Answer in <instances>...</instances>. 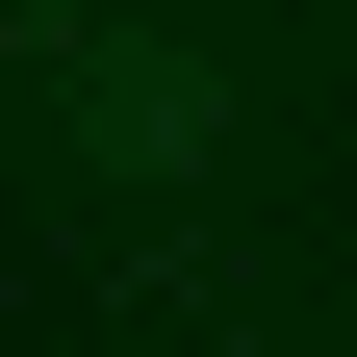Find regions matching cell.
Returning <instances> with one entry per match:
<instances>
[{
	"mask_svg": "<svg viewBox=\"0 0 357 357\" xmlns=\"http://www.w3.org/2000/svg\"><path fill=\"white\" fill-rule=\"evenodd\" d=\"M77 128H102V153H153V178H178V153H204V77H178V52H77Z\"/></svg>",
	"mask_w": 357,
	"mask_h": 357,
	"instance_id": "1",
	"label": "cell"
}]
</instances>
